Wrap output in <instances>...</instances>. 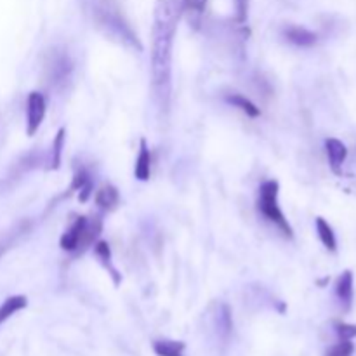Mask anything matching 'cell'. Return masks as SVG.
Masks as SVG:
<instances>
[{"label":"cell","instance_id":"obj_1","mask_svg":"<svg viewBox=\"0 0 356 356\" xmlns=\"http://www.w3.org/2000/svg\"><path fill=\"white\" fill-rule=\"evenodd\" d=\"M184 9L186 0H159L153 9L152 86L162 108L169 106L172 44Z\"/></svg>","mask_w":356,"mask_h":356},{"label":"cell","instance_id":"obj_2","mask_svg":"<svg viewBox=\"0 0 356 356\" xmlns=\"http://www.w3.org/2000/svg\"><path fill=\"white\" fill-rule=\"evenodd\" d=\"M82 7L92 26L104 37L132 51H143L138 33L131 26L117 0H82Z\"/></svg>","mask_w":356,"mask_h":356},{"label":"cell","instance_id":"obj_3","mask_svg":"<svg viewBox=\"0 0 356 356\" xmlns=\"http://www.w3.org/2000/svg\"><path fill=\"white\" fill-rule=\"evenodd\" d=\"M101 229H103V221L101 218H86V216H79L75 221L70 225V228L63 233L59 245L66 252L82 254L83 250L89 249L96 238L99 236Z\"/></svg>","mask_w":356,"mask_h":356},{"label":"cell","instance_id":"obj_4","mask_svg":"<svg viewBox=\"0 0 356 356\" xmlns=\"http://www.w3.org/2000/svg\"><path fill=\"white\" fill-rule=\"evenodd\" d=\"M278 191H280L278 181H264L259 186V193H257V211H259V214L263 216L270 225H273L285 238H292V236H294V232H292V226L289 225L287 218H285L284 211H282L280 204H278Z\"/></svg>","mask_w":356,"mask_h":356},{"label":"cell","instance_id":"obj_5","mask_svg":"<svg viewBox=\"0 0 356 356\" xmlns=\"http://www.w3.org/2000/svg\"><path fill=\"white\" fill-rule=\"evenodd\" d=\"M73 73V63L70 59L68 52L52 49L45 61V82L52 89H63L66 86Z\"/></svg>","mask_w":356,"mask_h":356},{"label":"cell","instance_id":"obj_6","mask_svg":"<svg viewBox=\"0 0 356 356\" xmlns=\"http://www.w3.org/2000/svg\"><path fill=\"white\" fill-rule=\"evenodd\" d=\"M45 111H47V104H45V97L44 94L33 92L28 94V101H26V134L35 136L40 129L42 122L45 118Z\"/></svg>","mask_w":356,"mask_h":356},{"label":"cell","instance_id":"obj_7","mask_svg":"<svg viewBox=\"0 0 356 356\" xmlns=\"http://www.w3.org/2000/svg\"><path fill=\"white\" fill-rule=\"evenodd\" d=\"M327 156H329V165L334 174L341 176L343 174V163L348 156V148L343 141L336 138H329L325 141Z\"/></svg>","mask_w":356,"mask_h":356},{"label":"cell","instance_id":"obj_8","mask_svg":"<svg viewBox=\"0 0 356 356\" xmlns=\"http://www.w3.org/2000/svg\"><path fill=\"white\" fill-rule=\"evenodd\" d=\"M284 37L285 40L298 45V47H313L318 42V35L315 31L305 26H298V24H291V26L285 28Z\"/></svg>","mask_w":356,"mask_h":356},{"label":"cell","instance_id":"obj_9","mask_svg":"<svg viewBox=\"0 0 356 356\" xmlns=\"http://www.w3.org/2000/svg\"><path fill=\"white\" fill-rule=\"evenodd\" d=\"M353 273L350 270L343 271L336 282V296L343 305L344 312H350L353 305Z\"/></svg>","mask_w":356,"mask_h":356},{"label":"cell","instance_id":"obj_10","mask_svg":"<svg viewBox=\"0 0 356 356\" xmlns=\"http://www.w3.org/2000/svg\"><path fill=\"white\" fill-rule=\"evenodd\" d=\"M134 176L139 181H148L152 176V153L145 139L139 141V153L134 163Z\"/></svg>","mask_w":356,"mask_h":356},{"label":"cell","instance_id":"obj_11","mask_svg":"<svg viewBox=\"0 0 356 356\" xmlns=\"http://www.w3.org/2000/svg\"><path fill=\"white\" fill-rule=\"evenodd\" d=\"M94 200H96V205L101 211L111 212L118 207V204H120V193H118L117 188L111 186V184H104V186H101L99 190H97Z\"/></svg>","mask_w":356,"mask_h":356},{"label":"cell","instance_id":"obj_12","mask_svg":"<svg viewBox=\"0 0 356 356\" xmlns=\"http://www.w3.org/2000/svg\"><path fill=\"white\" fill-rule=\"evenodd\" d=\"M90 190H92V177H90L89 170L80 167V169H76L75 174H73L70 193H72V191H80L79 195L80 202H87V198L90 197V193H92Z\"/></svg>","mask_w":356,"mask_h":356},{"label":"cell","instance_id":"obj_13","mask_svg":"<svg viewBox=\"0 0 356 356\" xmlns=\"http://www.w3.org/2000/svg\"><path fill=\"white\" fill-rule=\"evenodd\" d=\"M216 329H218L219 337L222 341H228L232 337L233 318L228 305H219L218 312H216Z\"/></svg>","mask_w":356,"mask_h":356},{"label":"cell","instance_id":"obj_14","mask_svg":"<svg viewBox=\"0 0 356 356\" xmlns=\"http://www.w3.org/2000/svg\"><path fill=\"white\" fill-rule=\"evenodd\" d=\"M28 306V299L24 296H10L6 301L0 305V325L3 322L10 318L13 315H16L17 312L24 309Z\"/></svg>","mask_w":356,"mask_h":356},{"label":"cell","instance_id":"obj_15","mask_svg":"<svg viewBox=\"0 0 356 356\" xmlns=\"http://www.w3.org/2000/svg\"><path fill=\"white\" fill-rule=\"evenodd\" d=\"M226 101H228L232 106L238 108L240 111H243V113L247 115V117L250 118H257L261 117V110L256 106V104L252 103V101L249 99V97L242 96V94L238 92H233V94H226Z\"/></svg>","mask_w":356,"mask_h":356},{"label":"cell","instance_id":"obj_16","mask_svg":"<svg viewBox=\"0 0 356 356\" xmlns=\"http://www.w3.org/2000/svg\"><path fill=\"white\" fill-rule=\"evenodd\" d=\"M316 232H318V238L320 242L323 243V247H325L329 252H336L337 250L336 233H334L332 226H330L323 218H316Z\"/></svg>","mask_w":356,"mask_h":356},{"label":"cell","instance_id":"obj_17","mask_svg":"<svg viewBox=\"0 0 356 356\" xmlns=\"http://www.w3.org/2000/svg\"><path fill=\"white\" fill-rule=\"evenodd\" d=\"M184 348L186 344L183 341H155L153 343V351L159 356H184Z\"/></svg>","mask_w":356,"mask_h":356},{"label":"cell","instance_id":"obj_18","mask_svg":"<svg viewBox=\"0 0 356 356\" xmlns=\"http://www.w3.org/2000/svg\"><path fill=\"white\" fill-rule=\"evenodd\" d=\"M94 254H96L97 259L101 261V264H103V266L106 268L108 271H110L111 277L115 278V284H120V277H118V271L115 270V266L111 264L110 245H108L106 242H97L96 245H94Z\"/></svg>","mask_w":356,"mask_h":356},{"label":"cell","instance_id":"obj_19","mask_svg":"<svg viewBox=\"0 0 356 356\" xmlns=\"http://www.w3.org/2000/svg\"><path fill=\"white\" fill-rule=\"evenodd\" d=\"M205 7H207V0H186V9L184 14H188V19L195 28L200 26L202 17H204Z\"/></svg>","mask_w":356,"mask_h":356},{"label":"cell","instance_id":"obj_20","mask_svg":"<svg viewBox=\"0 0 356 356\" xmlns=\"http://www.w3.org/2000/svg\"><path fill=\"white\" fill-rule=\"evenodd\" d=\"M63 146H65V129H59L56 139L52 141V160H51V169H59L63 155Z\"/></svg>","mask_w":356,"mask_h":356},{"label":"cell","instance_id":"obj_21","mask_svg":"<svg viewBox=\"0 0 356 356\" xmlns=\"http://www.w3.org/2000/svg\"><path fill=\"white\" fill-rule=\"evenodd\" d=\"M355 353V344L351 341L341 339L339 343L334 344L332 348L327 350L325 356H353Z\"/></svg>","mask_w":356,"mask_h":356},{"label":"cell","instance_id":"obj_22","mask_svg":"<svg viewBox=\"0 0 356 356\" xmlns=\"http://www.w3.org/2000/svg\"><path fill=\"white\" fill-rule=\"evenodd\" d=\"M336 332L341 339L351 341L356 337V325H351V323H344V322H336Z\"/></svg>","mask_w":356,"mask_h":356},{"label":"cell","instance_id":"obj_23","mask_svg":"<svg viewBox=\"0 0 356 356\" xmlns=\"http://www.w3.org/2000/svg\"><path fill=\"white\" fill-rule=\"evenodd\" d=\"M249 16V0H235V19L238 24H243Z\"/></svg>","mask_w":356,"mask_h":356},{"label":"cell","instance_id":"obj_24","mask_svg":"<svg viewBox=\"0 0 356 356\" xmlns=\"http://www.w3.org/2000/svg\"><path fill=\"white\" fill-rule=\"evenodd\" d=\"M6 249H7V247H6V245H0V257H2V254H3V252H6Z\"/></svg>","mask_w":356,"mask_h":356}]
</instances>
